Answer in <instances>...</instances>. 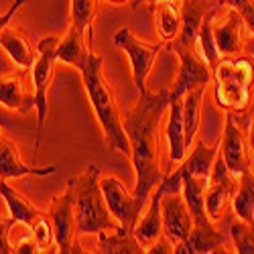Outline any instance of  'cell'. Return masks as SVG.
<instances>
[{
	"mask_svg": "<svg viewBox=\"0 0 254 254\" xmlns=\"http://www.w3.org/2000/svg\"><path fill=\"white\" fill-rule=\"evenodd\" d=\"M169 110V88L159 92H144L124 114V132L130 144V161L136 173L134 197L146 207L155 187L163 181L159 153V126Z\"/></svg>",
	"mask_w": 254,
	"mask_h": 254,
	"instance_id": "obj_1",
	"label": "cell"
},
{
	"mask_svg": "<svg viewBox=\"0 0 254 254\" xmlns=\"http://www.w3.org/2000/svg\"><path fill=\"white\" fill-rule=\"evenodd\" d=\"M214 81L218 106L240 126H248L254 112V57H222L214 67Z\"/></svg>",
	"mask_w": 254,
	"mask_h": 254,
	"instance_id": "obj_2",
	"label": "cell"
},
{
	"mask_svg": "<svg viewBox=\"0 0 254 254\" xmlns=\"http://www.w3.org/2000/svg\"><path fill=\"white\" fill-rule=\"evenodd\" d=\"M79 75L83 81V88H86V94L96 110V116L104 130L108 149L130 155V144H128V136L124 132L116 94L104 75V59L100 55H94L92 51L88 61L79 69Z\"/></svg>",
	"mask_w": 254,
	"mask_h": 254,
	"instance_id": "obj_3",
	"label": "cell"
},
{
	"mask_svg": "<svg viewBox=\"0 0 254 254\" xmlns=\"http://www.w3.org/2000/svg\"><path fill=\"white\" fill-rule=\"evenodd\" d=\"M75 199V222L79 234H100L118 230L120 224L112 216L100 187V167L88 165L86 171L69 179Z\"/></svg>",
	"mask_w": 254,
	"mask_h": 254,
	"instance_id": "obj_4",
	"label": "cell"
},
{
	"mask_svg": "<svg viewBox=\"0 0 254 254\" xmlns=\"http://www.w3.org/2000/svg\"><path fill=\"white\" fill-rule=\"evenodd\" d=\"M57 37H45L37 45V61L31 69L33 73V94H35V110H37V142L35 151L39 153L41 136H43V126L47 120V92L53 79V67L57 63Z\"/></svg>",
	"mask_w": 254,
	"mask_h": 254,
	"instance_id": "obj_5",
	"label": "cell"
},
{
	"mask_svg": "<svg viewBox=\"0 0 254 254\" xmlns=\"http://www.w3.org/2000/svg\"><path fill=\"white\" fill-rule=\"evenodd\" d=\"M169 49L179 57V71L173 86L169 88V102L181 100L189 90L205 88L214 79V69L209 67V63L203 59V55L197 53V45L183 47V45L169 43Z\"/></svg>",
	"mask_w": 254,
	"mask_h": 254,
	"instance_id": "obj_6",
	"label": "cell"
},
{
	"mask_svg": "<svg viewBox=\"0 0 254 254\" xmlns=\"http://www.w3.org/2000/svg\"><path fill=\"white\" fill-rule=\"evenodd\" d=\"M47 216L53 226L57 252H63V254L86 252L77 242L79 232H77V222H75V199H73V187L69 181L65 183V191L51 197Z\"/></svg>",
	"mask_w": 254,
	"mask_h": 254,
	"instance_id": "obj_7",
	"label": "cell"
},
{
	"mask_svg": "<svg viewBox=\"0 0 254 254\" xmlns=\"http://www.w3.org/2000/svg\"><path fill=\"white\" fill-rule=\"evenodd\" d=\"M114 45L118 49H122L130 59V67H132V81L138 90V94L149 92L146 90V79L151 75V69L155 65V61L159 57V53L163 51L165 43H146L140 41L128 27H122L114 33Z\"/></svg>",
	"mask_w": 254,
	"mask_h": 254,
	"instance_id": "obj_8",
	"label": "cell"
},
{
	"mask_svg": "<svg viewBox=\"0 0 254 254\" xmlns=\"http://www.w3.org/2000/svg\"><path fill=\"white\" fill-rule=\"evenodd\" d=\"M238 187V177L232 175L226 161L218 153L214 167H211L209 185L205 189V211L211 222H222L226 216V209L232 203L234 191Z\"/></svg>",
	"mask_w": 254,
	"mask_h": 254,
	"instance_id": "obj_9",
	"label": "cell"
},
{
	"mask_svg": "<svg viewBox=\"0 0 254 254\" xmlns=\"http://www.w3.org/2000/svg\"><path fill=\"white\" fill-rule=\"evenodd\" d=\"M220 155L226 161L232 175L240 177L248 171H254V155L244 134V126H240L232 114H226L224 136L220 138Z\"/></svg>",
	"mask_w": 254,
	"mask_h": 254,
	"instance_id": "obj_10",
	"label": "cell"
},
{
	"mask_svg": "<svg viewBox=\"0 0 254 254\" xmlns=\"http://www.w3.org/2000/svg\"><path fill=\"white\" fill-rule=\"evenodd\" d=\"M161 216H163V234L173 244H179L181 240H185L193 228V216L187 207L183 191H165L163 189Z\"/></svg>",
	"mask_w": 254,
	"mask_h": 254,
	"instance_id": "obj_11",
	"label": "cell"
},
{
	"mask_svg": "<svg viewBox=\"0 0 254 254\" xmlns=\"http://www.w3.org/2000/svg\"><path fill=\"white\" fill-rule=\"evenodd\" d=\"M100 187L104 191L106 203H108L112 216L118 220V224L126 230H132L140 218V211L144 209V205L134 197V193L130 195L126 191V187L122 185V181L118 177H104L100 181Z\"/></svg>",
	"mask_w": 254,
	"mask_h": 254,
	"instance_id": "obj_12",
	"label": "cell"
},
{
	"mask_svg": "<svg viewBox=\"0 0 254 254\" xmlns=\"http://www.w3.org/2000/svg\"><path fill=\"white\" fill-rule=\"evenodd\" d=\"M222 8V6H220ZM220 8L214 16V23H211V33H214V41L216 47L220 51L222 57H230V55H240L244 49V18L234 10L224 4L226 12L224 16H220Z\"/></svg>",
	"mask_w": 254,
	"mask_h": 254,
	"instance_id": "obj_13",
	"label": "cell"
},
{
	"mask_svg": "<svg viewBox=\"0 0 254 254\" xmlns=\"http://www.w3.org/2000/svg\"><path fill=\"white\" fill-rule=\"evenodd\" d=\"M57 169L49 167H29L23 163L16 149V142L2 132V122H0V179H20V177H49L55 175Z\"/></svg>",
	"mask_w": 254,
	"mask_h": 254,
	"instance_id": "obj_14",
	"label": "cell"
},
{
	"mask_svg": "<svg viewBox=\"0 0 254 254\" xmlns=\"http://www.w3.org/2000/svg\"><path fill=\"white\" fill-rule=\"evenodd\" d=\"M165 136H167V163L163 173H171L177 169L183 159L187 157V140H185V128H183V98L169 102V118L165 126Z\"/></svg>",
	"mask_w": 254,
	"mask_h": 254,
	"instance_id": "obj_15",
	"label": "cell"
},
{
	"mask_svg": "<svg viewBox=\"0 0 254 254\" xmlns=\"http://www.w3.org/2000/svg\"><path fill=\"white\" fill-rule=\"evenodd\" d=\"M175 254H211V252H228V244L222 236V230L216 222L193 224L191 232L185 240L175 244Z\"/></svg>",
	"mask_w": 254,
	"mask_h": 254,
	"instance_id": "obj_16",
	"label": "cell"
},
{
	"mask_svg": "<svg viewBox=\"0 0 254 254\" xmlns=\"http://www.w3.org/2000/svg\"><path fill=\"white\" fill-rule=\"evenodd\" d=\"M0 47L6 51V55L12 59V63L20 71L33 69L35 61H37V51L33 49L29 37L20 29L6 25L0 31Z\"/></svg>",
	"mask_w": 254,
	"mask_h": 254,
	"instance_id": "obj_17",
	"label": "cell"
},
{
	"mask_svg": "<svg viewBox=\"0 0 254 254\" xmlns=\"http://www.w3.org/2000/svg\"><path fill=\"white\" fill-rule=\"evenodd\" d=\"M207 10V0H181V31L171 43L183 47H195Z\"/></svg>",
	"mask_w": 254,
	"mask_h": 254,
	"instance_id": "obj_18",
	"label": "cell"
},
{
	"mask_svg": "<svg viewBox=\"0 0 254 254\" xmlns=\"http://www.w3.org/2000/svg\"><path fill=\"white\" fill-rule=\"evenodd\" d=\"M0 104L18 114L35 110V94H27L23 88V71L0 73Z\"/></svg>",
	"mask_w": 254,
	"mask_h": 254,
	"instance_id": "obj_19",
	"label": "cell"
},
{
	"mask_svg": "<svg viewBox=\"0 0 254 254\" xmlns=\"http://www.w3.org/2000/svg\"><path fill=\"white\" fill-rule=\"evenodd\" d=\"M161 185L155 187V191L149 197V207H146L144 216L134 226V236L144 246V252L151 244H155L163 236V216H161Z\"/></svg>",
	"mask_w": 254,
	"mask_h": 254,
	"instance_id": "obj_20",
	"label": "cell"
},
{
	"mask_svg": "<svg viewBox=\"0 0 254 254\" xmlns=\"http://www.w3.org/2000/svg\"><path fill=\"white\" fill-rule=\"evenodd\" d=\"M90 55H92V41L69 25L67 35L63 37L57 45V61L67 63V65H71L79 71Z\"/></svg>",
	"mask_w": 254,
	"mask_h": 254,
	"instance_id": "obj_21",
	"label": "cell"
},
{
	"mask_svg": "<svg viewBox=\"0 0 254 254\" xmlns=\"http://www.w3.org/2000/svg\"><path fill=\"white\" fill-rule=\"evenodd\" d=\"M0 195L4 197L6 205H8V211H10V218L16 224H23L25 228L31 230V226L39 220V218H43L45 214L41 211L37 205H33L25 195H20L16 189H12L8 185V181H2L0 179Z\"/></svg>",
	"mask_w": 254,
	"mask_h": 254,
	"instance_id": "obj_22",
	"label": "cell"
},
{
	"mask_svg": "<svg viewBox=\"0 0 254 254\" xmlns=\"http://www.w3.org/2000/svg\"><path fill=\"white\" fill-rule=\"evenodd\" d=\"M98 252L102 254H140L144 246L136 240L132 230L118 228L112 232H100L98 234Z\"/></svg>",
	"mask_w": 254,
	"mask_h": 254,
	"instance_id": "obj_23",
	"label": "cell"
},
{
	"mask_svg": "<svg viewBox=\"0 0 254 254\" xmlns=\"http://www.w3.org/2000/svg\"><path fill=\"white\" fill-rule=\"evenodd\" d=\"M155 12V29L163 43H171L181 31V6L177 0H161L153 4Z\"/></svg>",
	"mask_w": 254,
	"mask_h": 254,
	"instance_id": "obj_24",
	"label": "cell"
},
{
	"mask_svg": "<svg viewBox=\"0 0 254 254\" xmlns=\"http://www.w3.org/2000/svg\"><path fill=\"white\" fill-rule=\"evenodd\" d=\"M203 96H205V88L189 90L183 96V128H185L187 146L193 142V138L197 136V130H199L201 110H203Z\"/></svg>",
	"mask_w": 254,
	"mask_h": 254,
	"instance_id": "obj_25",
	"label": "cell"
},
{
	"mask_svg": "<svg viewBox=\"0 0 254 254\" xmlns=\"http://www.w3.org/2000/svg\"><path fill=\"white\" fill-rule=\"evenodd\" d=\"M96 18H98V0H69V23L90 41L94 39Z\"/></svg>",
	"mask_w": 254,
	"mask_h": 254,
	"instance_id": "obj_26",
	"label": "cell"
},
{
	"mask_svg": "<svg viewBox=\"0 0 254 254\" xmlns=\"http://www.w3.org/2000/svg\"><path fill=\"white\" fill-rule=\"evenodd\" d=\"M232 209L238 218L254 224V171L238 177V187L232 197Z\"/></svg>",
	"mask_w": 254,
	"mask_h": 254,
	"instance_id": "obj_27",
	"label": "cell"
},
{
	"mask_svg": "<svg viewBox=\"0 0 254 254\" xmlns=\"http://www.w3.org/2000/svg\"><path fill=\"white\" fill-rule=\"evenodd\" d=\"M230 238L234 250L240 254H254V224L242 218H234L230 222Z\"/></svg>",
	"mask_w": 254,
	"mask_h": 254,
	"instance_id": "obj_28",
	"label": "cell"
},
{
	"mask_svg": "<svg viewBox=\"0 0 254 254\" xmlns=\"http://www.w3.org/2000/svg\"><path fill=\"white\" fill-rule=\"evenodd\" d=\"M222 4L234 8L244 18L250 35H254V0H222Z\"/></svg>",
	"mask_w": 254,
	"mask_h": 254,
	"instance_id": "obj_29",
	"label": "cell"
},
{
	"mask_svg": "<svg viewBox=\"0 0 254 254\" xmlns=\"http://www.w3.org/2000/svg\"><path fill=\"white\" fill-rule=\"evenodd\" d=\"M14 228L12 218H0V254H8L12 252V244H10V230Z\"/></svg>",
	"mask_w": 254,
	"mask_h": 254,
	"instance_id": "obj_30",
	"label": "cell"
},
{
	"mask_svg": "<svg viewBox=\"0 0 254 254\" xmlns=\"http://www.w3.org/2000/svg\"><path fill=\"white\" fill-rule=\"evenodd\" d=\"M12 252L16 254H37V252H43V248L39 246V242L33 238V234L29 232V236L27 238H20L16 244H12Z\"/></svg>",
	"mask_w": 254,
	"mask_h": 254,
	"instance_id": "obj_31",
	"label": "cell"
},
{
	"mask_svg": "<svg viewBox=\"0 0 254 254\" xmlns=\"http://www.w3.org/2000/svg\"><path fill=\"white\" fill-rule=\"evenodd\" d=\"M173 250H175V244L169 240L165 234H163L155 244H151L149 248H146V252H149V254H171Z\"/></svg>",
	"mask_w": 254,
	"mask_h": 254,
	"instance_id": "obj_32",
	"label": "cell"
},
{
	"mask_svg": "<svg viewBox=\"0 0 254 254\" xmlns=\"http://www.w3.org/2000/svg\"><path fill=\"white\" fill-rule=\"evenodd\" d=\"M25 2L27 0H12V4H10V8L4 12V14H0V31H2L6 25H10L12 23V18L16 16V12L25 6Z\"/></svg>",
	"mask_w": 254,
	"mask_h": 254,
	"instance_id": "obj_33",
	"label": "cell"
},
{
	"mask_svg": "<svg viewBox=\"0 0 254 254\" xmlns=\"http://www.w3.org/2000/svg\"><path fill=\"white\" fill-rule=\"evenodd\" d=\"M248 142H250V149H252V155H254V112H252L250 122H248Z\"/></svg>",
	"mask_w": 254,
	"mask_h": 254,
	"instance_id": "obj_34",
	"label": "cell"
},
{
	"mask_svg": "<svg viewBox=\"0 0 254 254\" xmlns=\"http://www.w3.org/2000/svg\"><path fill=\"white\" fill-rule=\"evenodd\" d=\"M242 53H244V55H248V57H254V35H252V37L246 41V43H244Z\"/></svg>",
	"mask_w": 254,
	"mask_h": 254,
	"instance_id": "obj_35",
	"label": "cell"
},
{
	"mask_svg": "<svg viewBox=\"0 0 254 254\" xmlns=\"http://www.w3.org/2000/svg\"><path fill=\"white\" fill-rule=\"evenodd\" d=\"M155 2H161V0H132V10H138L142 4H155Z\"/></svg>",
	"mask_w": 254,
	"mask_h": 254,
	"instance_id": "obj_36",
	"label": "cell"
},
{
	"mask_svg": "<svg viewBox=\"0 0 254 254\" xmlns=\"http://www.w3.org/2000/svg\"><path fill=\"white\" fill-rule=\"evenodd\" d=\"M106 2H110V4H116V6H120V4H124V2H128V0H106Z\"/></svg>",
	"mask_w": 254,
	"mask_h": 254,
	"instance_id": "obj_37",
	"label": "cell"
}]
</instances>
